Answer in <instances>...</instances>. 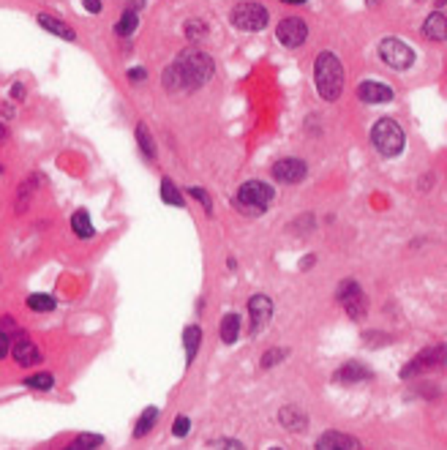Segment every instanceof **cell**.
Wrapping results in <instances>:
<instances>
[{"label": "cell", "instance_id": "cell-1", "mask_svg": "<svg viewBox=\"0 0 447 450\" xmlns=\"http://www.w3.org/2000/svg\"><path fill=\"white\" fill-rule=\"evenodd\" d=\"M213 71H216L213 58L207 52L196 49V47H189L175 58V63L164 71L161 85L166 91H175V93L178 91H196V88H202V85H207L213 79Z\"/></svg>", "mask_w": 447, "mask_h": 450}, {"label": "cell", "instance_id": "cell-2", "mask_svg": "<svg viewBox=\"0 0 447 450\" xmlns=\"http://www.w3.org/2000/svg\"><path fill=\"white\" fill-rule=\"evenodd\" d=\"M314 88L327 104L338 101L344 93V63L336 58V52L324 49L314 61Z\"/></svg>", "mask_w": 447, "mask_h": 450}, {"label": "cell", "instance_id": "cell-3", "mask_svg": "<svg viewBox=\"0 0 447 450\" xmlns=\"http://www.w3.org/2000/svg\"><path fill=\"white\" fill-rule=\"evenodd\" d=\"M273 199H276L273 186H267V183H262V180H246V183L237 189L235 208H237L243 216L256 219V216H262V213L270 208Z\"/></svg>", "mask_w": 447, "mask_h": 450}, {"label": "cell", "instance_id": "cell-4", "mask_svg": "<svg viewBox=\"0 0 447 450\" xmlns=\"http://www.w3.org/2000/svg\"><path fill=\"white\" fill-rule=\"evenodd\" d=\"M371 145L377 148V153L384 159H395L404 153V145H407V137L401 126L393 121V118H379L374 126H371Z\"/></svg>", "mask_w": 447, "mask_h": 450}, {"label": "cell", "instance_id": "cell-5", "mask_svg": "<svg viewBox=\"0 0 447 450\" xmlns=\"http://www.w3.org/2000/svg\"><path fill=\"white\" fill-rule=\"evenodd\" d=\"M229 22L243 33H259L267 28L270 17H267V8L262 3H237L229 14Z\"/></svg>", "mask_w": 447, "mask_h": 450}, {"label": "cell", "instance_id": "cell-6", "mask_svg": "<svg viewBox=\"0 0 447 450\" xmlns=\"http://www.w3.org/2000/svg\"><path fill=\"white\" fill-rule=\"evenodd\" d=\"M336 297H338V303L344 306V311L350 314L352 320H363L368 314V297H366V292L357 281H352V279L341 281Z\"/></svg>", "mask_w": 447, "mask_h": 450}, {"label": "cell", "instance_id": "cell-7", "mask_svg": "<svg viewBox=\"0 0 447 450\" xmlns=\"http://www.w3.org/2000/svg\"><path fill=\"white\" fill-rule=\"evenodd\" d=\"M379 58L395 71H404L415 63V49L409 44H404L401 38H384L379 41Z\"/></svg>", "mask_w": 447, "mask_h": 450}, {"label": "cell", "instance_id": "cell-8", "mask_svg": "<svg viewBox=\"0 0 447 450\" xmlns=\"http://www.w3.org/2000/svg\"><path fill=\"white\" fill-rule=\"evenodd\" d=\"M276 36H279V41H281L284 47L297 49V47H303L306 38H308V25H306L303 17H284V20L276 25Z\"/></svg>", "mask_w": 447, "mask_h": 450}, {"label": "cell", "instance_id": "cell-9", "mask_svg": "<svg viewBox=\"0 0 447 450\" xmlns=\"http://www.w3.org/2000/svg\"><path fill=\"white\" fill-rule=\"evenodd\" d=\"M270 175L279 180V183H287V186H295V183H300V180H306V175H308V166H306V161L303 159H281L273 164V169H270Z\"/></svg>", "mask_w": 447, "mask_h": 450}, {"label": "cell", "instance_id": "cell-10", "mask_svg": "<svg viewBox=\"0 0 447 450\" xmlns=\"http://www.w3.org/2000/svg\"><path fill=\"white\" fill-rule=\"evenodd\" d=\"M249 317H251V336H259L273 317V300L267 295H254L249 300Z\"/></svg>", "mask_w": 447, "mask_h": 450}, {"label": "cell", "instance_id": "cell-11", "mask_svg": "<svg viewBox=\"0 0 447 450\" xmlns=\"http://www.w3.org/2000/svg\"><path fill=\"white\" fill-rule=\"evenodd\" d=\"M357 98L363 104H387V101H393V88L384 85V82L366 79V82L357 85Z\"/></svg>", "mask_w": 447, "mask_h": 450}, {"label": "cell", "instance_id": "cell-12", "mask_svg": "<svg viewBox=\"0 0 447 450\" xmlns=\"http://www.w3.org/2000/svg\"><path fill=\"white\" fill-rule=\"evenodd\" d=\"M442 355H445V350H442V347H431V350H423V352L417 355V357L412 360V363H409V366H404L401 377L407 380V377H415V374H423V371H428L431 366H439V363H442Z\"/></svg>", "mask_w": 447, "mask_h": 450}, {"label": "cell", "instance_id": "cell-13", "mask_svg": "<svg viewBox=\"0 0 447 450\" xmlns=\"http://www.w3.org/2000/svg\"><path fill=\"white\" fill-rule=\"evenodd\" d=\"M317 450H363L360 440L344 431H324L317 442Z\"/></svg>", "mask_w": 447, "mask_h": 450}, {"label": "cell", "instance_id": "cell-14", "mask_svg": "<svg viewBox=\"0 0 447 450\" xmlns=\"http://www.w3.org/2000/svg\"><path fill=\"white\" fill-rule=\"evenodd\" d=\"M333 380L336 382H344V385H352V382H363V380H371V371L363 366V363H357V360H350V363H344L336 374H333Z\"/></svg>", "mask_w": 447, "mask_h": 450}, {"label": "cell", "instance_id": "cell-15", "mask_svg": "<svg viewBox=\"0 0 447 450\" xmlns=\"http://www.w3.org/2000/svg\"><path fill=\"white\" fill-rule=\"evenodd\" d=\"M14 360H17V366L28 368V366H33V363H38V360H41V352H38V347L33 344L31 339L19 336V339L14 341Z\"/></svg>", "mask_w": 447, "mask_h": 450}, {"label": "cell", "instance_id": "cell-16", "mask_svg": "<svg viewBox=\"0 0 447 450\" xmlns=\"http://www.w3.org/2000/svg\"><path fill=\"white\" fill-rule=\"evenodd\" d=\"M279 423L287 428V431H292V434H297V431H306L308 428V415L303 412V410H297V407H284L281 412H279Z\"/></svg>", "mask_w": 447, "mask_h": 450}, {"label": "cell", "instance_id": "cell-17", "mask_svg": "<svg viewBox=\"0 0 447 450\" xmlns=\"http://www.w3.org/2000/svg\"><path fill=\"white\" fill-rule=\"evenodd\" d=\"M423 36H425V38H431V41H445L447 38L445 11H434V14H428V20L423 22Z\"/></svg>", "mask_w": 447, "mask_h": 450}, {"label": "cell", "instance_id": "cell-18", "mask_svg": "<svg viewBox=\"0 0 447 450\" xmlns=\"http://www.w3.org/2000/svg\"><path fill=\"white\" fill-rule=\"evenodd\" d=\"M38 25L47 33L58 36V38H65V41H77V33L71 31V25H65L63 20L58 17H49V14H38Z\"/></svg>", "mask_w": 447, "mask_h": 450}, {"label": "cell", "instance_id": "cell-19", "mask_svg": "<svg viewBox=\"0 0 447 450\" xmlns=\"http://www.w3.org/2000/svg\"><path fill=\"white\" fill-rule=\"evenodd\" d=\"M71 229H74V235H77L79 240H91V238L96 235V229H93V222H91L88 210H77V213L71 216Z\"/></svg>", "mask_w": 447, "mask_h": 450}, {"label": "cell", "instance_id": "cell-20", "mask_svg": "<svg viewBox=\"0 0 447 450\" xmlns=\"http://www.w3.org/2000/svg\"><path fill=\"white\" fill-rule=\"evenodd\" d=\"M219 333H221L224 344H235V341H237V336H240V314H235V311L224 314Z\"/></svg>", "mask_w": 447, "mask_h": 450}, {"label": "cell", "instance_id": "cell-21", "mask_svg": "<svg viewBox=\"0 0 447 450\" xmlns=\"http://www.w3.org/2000/svg\"><path fill=\"white\" fill-rule=\"evenodd\" d=\"M161 199H164L166 205H172V208H186L183 194L178 192L175 180H169V178H164V180H161Z\"/></svg>", "mask_w": 447, "mask_h": 450}, {"label": "cell", "instance_id": "cell-22", "mask_svg": "<svg viewBox=\"0 0 447 450\" xmlns=\"http://www.w3.org/2000/svg\"><path fill=\"white\" fill-rule=\"evenodd\" d=\"M199 341H202V330H199V325H191V327H186V330H183V347H186V360H189V363L196 357Z\"/></svg>", "mask_w": 447, "mask_h": 450}, {"label": "cell", "instance_id": "cell-23", "mask_svg": "<svg viewBox=\"0 0 447 450\" xmlns=\"http://www.w3.org/2000/svg\"><path fill=\"white\" fill-rule=\"evenodd\" d=\"M136 142H139V150L145 153V159L156 161V145H153V137H150V131H148L145 123L136 126Z\"/></svg>", "mask_w": 447, "mask_h": 450}, {"label": "cell", "instance_id": "cell-24", "mask_svg": "<svg viewBox=\"0 0 447 450\" xmlns=\"http://www.w3.org/2000/svg\"><path fill=\"white\" fill-rule=\"evenodd\" d=\"M156 418H159V410L156 407H148L142 415H139V420H136V426H134V437L136 440H142L150 428H153V423H156Z\"/></svg>", "mask_w": 447, "mask_h": 450}, {"label": "cell", "instance_id": "cell-25", "mask_svg": "<svg viewBox=\"0 0 447 450\" xmlns=\"http://www.w3.org/2000/svg\"><path fill=\"white\" fill-rule=\"evenodd\" d=\"M101 445H104V437H98V434H79V437L63 450H101Z\"/></svg>", "mask_w": 447, "mask_h": 450}, {"label": "cell", "instance_id": "cell-26", "mask_svg": "<svg viewBox=\"0 0 447 450\" xmlns=\"http://www.w3.org/2000/svg\"><path fill=\"white\" fill-rule=\"evenodd\" d=\"M55 306H58V303H55V297H52V295H41V292H36V295L28 297V309L38 311V314H47V311H52Z\"/></svg>", "mask_w": 447, "mask_h": 450}, {"label": "cell", "instance_id": "cell-27", "mask_svg": "<svg viewBox=\"0 0 447 450\" xmlns=\"http://www.w3.org/2000/svg\"><path fill=\"white\" fill-rule=\"evenodd\" d=\"M136 28H139V17L131 14V11H123V17L115 22V33H118V36H131Z\"/></svg>", "mask_w": 447, "mask_h": 450}, {"label": "cell", "instance_id": "cell-28", "mask_svg": "<svg viewBox=\"0 0 447 450\" xmlns=\"http://www.w3.org/2000/svg\"><path fill=\"white\" fill-rule=\"evenodd\" d=\"M25 385L33 387V390H49V387L55 385V377L49 374V371H41V374H33L25 380Z\"/></svg>", "mask_w": 447, "mask_h": 450}, {"label": "cell", "instance_id": "cell-29", "mask_svg": "<svg viewBox=\"0 0 447 450\" xmlns=\"http://www.w3.org/2000/svg\"><path fill=\"white\" fill-rule=\"evenodd\" d=\"M189 431H191V420L186 418V415H178L175 426H172V434L175 437H189Z\"/></svg>", "mask_w": 447, "mask_h": 450}, {"label": "cell", "instance_id": "cell-30", "mask_svg": "<svg viewBox=\"0 0 447 450\" xmlns=\"http://www.w3.org/2000/svg\"><path fill=\"white\" fill-rule=\"evenodd\" d=\"M189 196H194V199H199L202 202V208H205V213H213V202H210V194L205 192V189H189Z\"/></svg>", "mask_w": 447, "mask_h": 450}, {"label": "cell", "instance_id": "cell-31", "mask_svg": "<svg viewBox=\"0 0 447 450\" xmlns=\"http://www.w3.org/2000/svg\"><path fill=\"white\" fill-rule=\"evenodd\" d=\"M183 31L189 38H202L205 36V22H199V20H189L186 25H183Z\"/></svg>", "mask_w": 447, "mask_h": 450}, {"label": "cell", "instance_id": "cell-32", "mask_svg": "<svg viewBox=\"0 0 447 450\" xmlns=\"http://www.w3.org/2000/svg\"><path fill=\"white\" fill-rule=\"evenodd\" d=\"M284 355H287V350H267L265 357H262V368H270L273 363H281Z\"/></svg>", "mask_w": 447, "mask_h": 450}, {"label": "cell", "instance_id": "cell-33", "mask_svg": "<svg viewBox=\"0 0 447 450\" xmlns=\"http://www.w3.org/2000/svg\"><path fill=\"white\" fill-rule=\"evenodd\" d=\"M145 77H148V71H145L142 65H134V68H128V79H131V82H142Z\"/></svg>", "mask_w": 447, "mask_h": 450}, {"label": "cell", "instance_id": "cell-34", "mask_svg": "<svg viewBox=\"0 0 447 450\" xmlns=\"http://www.w3.org/2000/svg\"><path fill=\"white\" fill-rule=\"evenodd\" d=\"M8 355V333L6 330H0V360Z\"/></svg>", "mask_w": 447, "mask_h": 450}, {"label": "cell", "instance_id": "cell-35", "mask_svg": "<svg viewBox=\"0 0 447 450\" xmlns=\"http://www.w3.org/2000/svg\"><path fill=\"white\" fill-rule=\"evenodd\" d=\"M219 450H246L237 440H224L221 445H219Z\"/></svg>", "mask_w": 447, "mask_h": 450}, {"label": "cell", "instance_id": "cell-36", "mask_svg": "<svg viewBox=\"0 0 447 450\" xmlns=\"http://www.w3.org/2000/svg\"><path fill=\"white\" fill-rule=\"evenodd\" d=\"M85 8H88V14H98L104 8V3L101 0H85Z\"/></svg>", "mask_w": 447, "mask_h": 450}, {"label": "cell", "instance_id": "cell-37", "mask_svg": "<svg viewBox=\"0 0 447 450\" xmlns=\"http://www.w3.org/2000/svg\"><path fill=\"white\" fill-rule=\"evenodd\" d=\"M22 93H25V88H22V85H14V88H11V96L14 98H25Z\"/></svg>", "mask_w": 447, "mask_h": 450}, {"label": "cell", "instance_id": "cell-38", "mask_svg": "<svg viewBox=\"0 0 447 450\" xmlns=\"http://www.w3.org/2000/svg\"><path fill=\"white\" fill-rule=\"evenodd\" d=\"M314 262H317V257H306L303 262H300V270H308V267H311Z\"/></svg>", "mask_w": 447, "mask_h": 450}, {"label": "cell", "instance_id": "cell-39", "mask_svg": "<svg viewBox=\"0 0 447 450\" xmlns=\"http://www.w3.org/2000/svg\"><path fill=\"white\" fill-rule=\"evenodd\" d=\"M281 3H289V6H303V3H308V0H281Z\"/></svg>", "mask_w": 447, "mask_h": 450}, {"label": "cell", "instance_id": "cell-40", "mask_svg": "<svg viewBox=\"0 0 447 450\" xmlns=\"http://www.w3.org/2000/svg\"><path fill=\"white\" fill-rule=\"evenodd\" d=\"M6 134H8V131H6V126H0V139H6Z\"/></svg>", "mask_w": 447, "mask_h": 450}, {"label": "cell", "instance_id": "cell-41", "mask_svg": "<svg viewBox=\"0 0 447 450\" xmlns=\"http://www.w3.org/2000/svg\"><path fill=\"white\" fill-rule=\"evenodd\" d=\"M270 450H281V448H270Z\"/></svg>", "mask_w": 447, "mask_h": 450}]
</instances>
